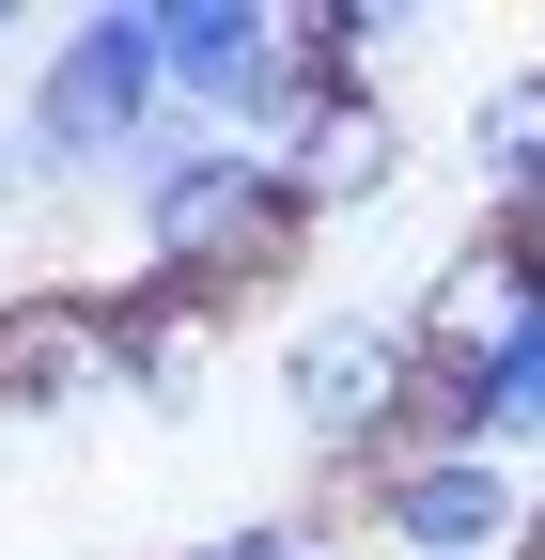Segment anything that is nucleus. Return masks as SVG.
<instances>
[{
  "instance_id": "6",
  "label": "nucleus",
  "mask_w": 545,
  "mask_h": 560,
  "mask_svg": "<svg viewBox=\"0 0 545 560\" xmlns=\"http://www.w3.org/2000/svg\"><path fill=\"white\" fill-rule=\"evenodd\" d=\"M125 389V296H16L0 312V420H47V405H94Z\"/></svg>"
},
{
  "instance_id": "11",
  "label": "nucleus",
  "mask_w": 545,
  "mask_h": 560,
  "mask_svg": "<svg viewBox=\"0 0 545 560\" xmlns=\"http://www.w3.org/2000/svg\"><path fill=\"white\" fill-rule=\"evenodd\" d=\"M530 560H545V514H530Z\"/></svg>"
},
{
  "instance_id": "4",
  "label": "nucleus",
  "mask_w": 545,
  "mask_h": 560,
  "mask_svg": "<svg viewBox=\"0 0 545 560\" xmlns=\"http://www.w3.org/2000/svg\"><path fill=\"white\" fill-rule=\"evenodd\" d=\"M530 514H545V482L514 452H390L359 482V529L390 560H530Z\"/></svg>"
},
{
  "instance_id": "12",
  "label": "nucleus",
  "mask_w": 545,
  "mask_h": 560,
  "mask_svg": "<svg viewBox=\"0 0 545 560\" xmlns=\"http://www.w3.org/2000/svg\"><path fill=\"white\" fill-rule=\"evenodd\" d=\"M312 560H327V545H312Z\"/></svg>"
},
{
  "instance_id": "7",
  "label": "nucleus",
  "mask_w": 545,
  "mask_h": 560,
  "mask_svg": "<svg viewBox=\"0 0 545 560\" xmlns=\"http://www.w3.org/2000/svg\"><path fill=\"white\" fill-rule=\"evenodd\" d=\"M281 187H297V219H359V202L405 187V109L390 94H312L297 140H281Z\"/></svg>"
},
{
  "instance_id": "1",
  "label": "nucleus",
  "mask_w": 545,
  "mask_h": 560,
  "mask_svg": "<svg viewBox=\"0 0 545 560\" xmlns=\"http://www.w3.org/2000/svg\"><path fill=\"white\" fill-rule=\"evenodd\" d=\"M125 202H141V280H172V296L202 312H234L250 280H281L297 265V187L265 140H219V125H172L141 172H125Z\"/></svg>"
},
{
  "instance_id": "9",
  "label": "nucleus",
  "mask_w": 545,
  "mask_h": 560,
  "mask_svg": "<svg viewBox=\"0 0 545 560\" xmlns=\"http://www.w3.org/2000/svg\"><path fill=\"white\" fill-rule=\"evenodd\" d=\"M32 187V140H16V109H0V202H16Z\"/></svg>"
},
{
  "instance_id": "8",
  "label": "nucleus",
  "mask_w": 545,
  "mask_h": 560,
  "mask_svg": "<svg viewBox=\"0 0 545 560\" xmlns=\"http://www.w3.org/2000/svg\"><path fill=\"white\" fill-rule=\"evenodd\" d=\"M467 187H484V219H530L545 202V62L467 94Z\"/></svg>"
},
{
  "instance_id": "5",
  "label": "nucleus",
  "mask_w": 545,
  "mask_h": 560,
  "mask_svg": "<svg viewBox=\"0 0 545 560\" xmlns=\"http://www.w3.org/2000/svg\"><path fill=\"white\" fill-rule=\"evenodd\" d=\"M405 327H421V359H437V374H499L514 342L545 327V249L484 219L467 249H437V280L405 296Z\"/></svg>"
},
{
  "instance_id": "3",
  "label": "nucleus",
  "mask_w": 545,
  "mask_h": 560,
  "mask_svg": "<svg viewBox=\"0 0 545 560\" xmlns=\"http://www.w3.org/2000/svg\"><path fill=\"white\" fill-rule=\"evenodd\" d=\"M281 420L374 482L405 452V420H421V327H405V312H312L281 342Z\"/></svg>"
},
{
  "instance_id": "2",
  "label": "nucleus",
  "mask_w": 545,
  "mask_h": 560,
  "mask_svg": "<svg viewBox=\"0 0 545 560\" xmlns=\"http://www.w3.org/2000/svg\"><path fill=\"white\" fill-rule=\"evenodd\" d=\"M16 140H32V187H125L172 140V79H156V0H94L32 47V94H16Z\"/></svg>"
},
{
  "instance_id": "10",
  "label": "nucleus",
  "mask_w": 545,
  "mask_h": 560,
  "mask_svg": "<svg viewBox=\"0 0 545 560\" xmlns=\"http://www.w3.org/2000/svg\"><path fill=\"white\" fill-rule=\"evenodd\" d=\"M16 32H32V16H16V0H0V47H16Z\"/></svg>"
}]
</instances>
